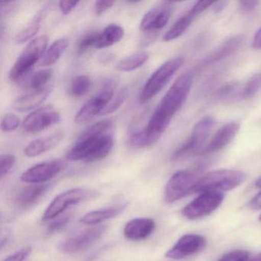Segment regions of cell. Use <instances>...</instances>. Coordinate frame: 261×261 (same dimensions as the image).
Returning a JSON list of instances; mask_svg holds the SVG:
<instances>
[{"label":"cell","mask_w":261,"mask_h":261,"mask_svg":"<svg viewBox=\"0 0 261 261\" xmlns=\"http://www.w3.org/2000/svg\"><path fill=\"white\" fill-rule=\"evenodd\" d=\"M62 169L63 164L61 162L56 160L43 162L27 169L22 174L20 178L24 182L42 184L59 175Z\"/></svg>","instance_id":"cell-16"},{"label":"cell","mask_w":261,"mask_h":261,"mask_svg":"<svg viewBox=\"0 0 261 261\" xmlns=\"http://www.w3.org/2000/svg\"><path fill=\"white\" fill-rule=\"evenodd\" d=\"M249 207L253 210H259L261 209V192L256 194L251 200L248 204Z\"/></svg>","instance_id":"cell-42"},{"label":"cell","mask_w":261,"mask_h":261,"mask_svg":"<svg viewBox=\"0 0 261 261\" xmlns=\"http://www.w3.org/2000/svg\"><path fill=\"white\" fill-rule=\"evenodd\" d=\"M229 3L227 1H221V2H215L213 5V10L215 13H219L222 12L227 7Z\"/></svg>","instance_id":"cell-44"},{"label":"cell","mask_w":261,"mask_h":261,"mask_svg":"<svg viewBox=\"0 0 261 261\" xmlns=\"http://www.w3.org/2000/svg\"><path fill=\"white\" fill-rule=\"evenodd\" d=\"M61 115L53 107L45 106L29 114L22 123L25 132L37 134L59 123Z\"/></svg>","instance_id":"cell-13"},{"label":"cell","mask_w":261,"mask_h":261,"mask_svg":"<svg viewBox=\"0 0 261 261\" xmlns=\"http://www.w3.org/2000/svg\"><path fill=\"white\" fill-rule=\"evenodd\" d=\"M126 207V204H121L106 208L91 211L82 217L81 222L88 225H95L119 216Z\"/></svg>","instance_id":"cell-23"},{"label":"cell","mask_w":261,"mask_h":261,"mask_svg":"<svg viewBox=\"0 0 261 261\" xmlns=\"http://www.w3.org/2000/svg\"><path fill=\"white\" fill-rule=\"evenodd\" d=\"M259 4V1H241L239 2L240 10L244 13H252L257 8Z\"/></svg>","instance_id":"cell-41"},{"label":"cell","mask_w":261,"mask_h":261,"mask_svg":"<svg viewBox=\"0 0 261 261\" xmlns=\"http://www.w3.org/2000/svg\"><path fill=\"white\" fill-rule=\"evenodd\" d=\"M192 83L193 72L189 71L179 76L160 100L152 117L166 124H170L172 117L187 100Z\"/></svg>","instance_id":"cell-2"},{"label":"cell","mask_w":261,"mask_h":261,"mask_svg":"<svg viewBox=\"0 0 261 261\" xmlns=\"http://www.w3.org/2000/svg\"><path fill=\"white\" fill-rule=\"evenodd\" d=\"M33 251V248L30 246L23 247L18 251L15 252L10 256H7L3 261H23L30 256Z\"/></svg>","instance_id":"cell-38"},{"label":"cell","mask_w":261,"mask_h":261,"mask_svg":"<svg viewBox=\"0 0 261 261\" xmlns=\"http://www.w3.org/2000/svg\"><path fill=\"white\" fill-rule=\"evenodd\" d=\"M46 14V8L42 9L36 13L31 22L16 36V42L18 45L25 43L36 36L41 28V24Z\"/></svg>","instance_id":"cell-26"},{"label":"cell","mask_w":261,"mask_h":261,"mask_svg":"<svg viewBox=\"0 0 261 261\" xmlns=\"http://www.w3.org/2000/svg\"><path fill=\"white\" fill-rule=\"evenodd\" d=\"M20 124V120L17 116L13 114H8L4 116L1 123V129L4 132L9 133L16 130Z\"/></svg>","instance_id":"cell-35"},{"label":"cell","mask_w":261,"mask_h":261,"mask_svg":"<svg viewBox=\"0 0 261 261\" xmlns=\"http://www.w3.org/2000/svg\"><path fill=\"white\" fill-rule=\"evenodd\" d=\"M114 96V83L108 82L103 85L102 89L94 97L88 100L77 111L74 117L77 124L86 123L95 116H100L102 111L112 100Z\"/></svg>","instance_id":"cell-9"},{"label":"cell","mask_w":261,"mask_h":261,"mask_svg":"<svg viewBox=\"0 0 261 261\" xmlns=\"http://www.w3.org/2000/svg\"><path fill=\"white\" fill-rule=\"evenodd\" d=\"M16 158L12 154H4L0 156V178L3 179L16 164Z\"/></svg>","instance_id":"cell-33"},{"label":"cell","mask_w":261,"mask_h":261,"mask_svg":"<svg viewBox=\"0 0 261 261\" xmlns=\"http://www.w3.org/2000/svg\"><path fill=\"white\" fill-rule=\"evenodd\" d=\"M62 131H58L48 137L36 139L27 145L24 149L25 156L33 158L48 152L58 146L63 138Z\"/></svg>","instance_id":"cell-19"},{"label":"cell","mask_w":261,"mask_h":261,"mask_svg":"<svg viewBox=\"0 0 261 261\" xmlns=\"http://www.w3.org/2000/svg\"><path fill=\"white\" fill-rule=\"evenodd\" d=\"M259 221H261V215H259Z\"/></svg>","instance_id":"cell-47"},{"label":"cell","mask_w":261,"mask_h":261,"mask_svg":"<svg viewBox=\"0 0 261 261\" xmlns=\"http://www.w3.org/2000/svg\"><path fill=\"white\" fill-rule=\"evenodd\" d=\"M238 88V84L237 83H229L224 86L221 87L216 94H215V98L218 100H225L228 99L229 97L232 95L237 91Z\"/></svg>","instance_id":"cell-37"},{"label":"cell","mask_w":261,"mask_h":261,"mask_svg":"<svg viewBox=\"0 0 261 261\" xmlns=\"http://www.w3.org/2000/svg\"><path fill=\"white\" fill-rule=\"evenodd\" d=\"M69 45V41L61 38L55 41L49 48H47L40 62L41 66L49 67L55 65L62 57Z\"/></svg>","instance_id":"cell-25"},{"label":"cell","mask_w":261,"mask_h":261,"mask_svg":"<svg viewBox=\"0 0 261 261\" xmlns=\"http://www.w3.org/2000/svg\"><path fill=\"white\" fill-rule=\"evenodd\" d=\"M79 4V2L77 1H60L59 3V10L62 14L66 16L71 13Z\"/></svg>","instance_id":"cell-40"},{"label":"cell","mask_w":261,"mask_h":261,"mask_svg":"<svg viewBox=\"0 0 261 261\" xmlns=\"http://www.w3.org/2000/svg\"><path fill=\"white\" fill-rule=\"evenodd\" d=\"M246 174L235 169H219L207 172L200 177L194 193L223 192L232 190L245 181Z\"/></svg>","instance_id":"cell-3"},{"label":"cell","mask_w":261,"mask_h":261,"mask_svg":"<svg viewBox=\"0 0 261 261\" xmlns=\"http://www.w3.org/2000/svg\"><path fill=\"white\" fill-rule=\"evenodd\" d=\"M184 62V58L179 56L166 61L159 67L143 85L139 96L140 103H146L157 95L182 66Z\"/></svg>","instance_id":"cell-6"},{"label":"cell","mask_w":261,"mask_h":261,"mask_svg":"<svg viewBox=\"0 0 261 261\" xmlns=\"http://www.w3.org/2000/svg\"><path fill=\"white\" fill-rule=\"evenodd\" d=\"M148 59H149V54L146 51L136 53L119 61L118 63L115 65V69L121 72L135 71L146 64Z\"/></svg>","instance_id":"cell-27"},{"label":"cell","mask_w":261,"mask_h":261,"mask_svg":"<svg viewBox=\"0 0 261 261\" xmlns=\"http://www.w3.org/2000/svg\"><path fill=\"white\" fill-rule=\"evenodd\" d=\"M216 120L213 117H203L194 126L189 138L172 154V161L199 155L206 146V142L215 127Z\"/></svg>","instance_id":"cell-5"},{"label":"cell","mask_w":261,"mask_h":261,"mask_svg":"<svg viewBox=\"0 0 261 261\" xmlns=\"http://www.w3.org/2000/svg\"><path fill=\"white\" fill-rule=\"evenodd\" d=\"M128 94H129V91H128L126 88L122 89L121 91L117 94V96L114 97V98L112 99V100L108 103V106L102 111L100 116L109 115V114H113V113L117 111V110L121 107V105L124 103L126 97H127Z\"/></svg>","instance_id":"cell-32"},{"label":"cell","mask_w":261,"mask_h":261,"mask_svg":"<svg viewBox=\"0 0 261 261\" xmlns=\"http://www.w3.org/2000/svg\"><path fill=\"white\" fill-rule=\"evenodd\" d=\"M261 89V73L253 74L247 81V83L240 92V97L244 100L251 98Z\"/></svg>","instance_id":"cell-29"},{"label":"cell","mask_w":261,"mask_h":261,"mask_svg":"<svg viewBox=\"0 0 261 261\" xmlns=\"http://www.w3.org/2000/svg\"><path fill=\"white\" fill-rule=\"evenodd\" d=\"M53 76V70L51 68H45L33 74L30 81V88L35 91L42 89L45 85L51 80Z\"/></svg>","instance_id":"cell-31"},{"label":"cell","mask_w":261,"mask_h":261,"mask_svg":"<svg viewBox=\"0 0 261 261\" xmlns=\"http://www.w3.org/2000/svg\"><path fill=\"white\" fill-rule=\"evenodd\" d=\"M213 1H198L195 3L192 8L182 16L179 18L169 31L163 36V41L169 42L181 37L192 25L197 16L205 11L210 7H213Z\"/></svg>","instance_id":"cell-14"},{"label":"cell","mask_w":261,"mask_h":261,"mask_svg":"<svg viewBox=\"0 0 261 261\" xmlns=\"http://www.w3.org/2000/svg\"><path fill=\"white\" fill-rule=\"evenodd\" d=\"M255 186H256V188L261 189V175L256 180V181H255Z\"/></svg>","instance_id":"cell-46"},{"label":"cell","mask_w":261,"mask_h":261,"mask_svg":"<svg viewBox=\"0 0 261 261\" xmlns=\"http://www.w3.org/2000/svg\"><path fill=\"white\" fill-rule=\"evenodd\" d=\"M72 217V214L67 213L55 218L48 226V231L49 233H55L62 230L70 222Z\"/></svg>","instance_id":"cell-34"},{"label":"cell","mask_w":261,"mask_h":261,"mask_svg":"<svg viewBox=\"0 0 261 261\" xmlns=\"http://www.w3.org/2000/svg\"><path fill=\"white\" fill-rule=\"evenodd\" d=\"M114 121L100 120L85 129L66 153L69 161L92 163L106 158L114 145Z\"/></svg>","instance_id":"cell-1"},{"label":"cell","mask_w":261,"mask_h":261,"mask_svg":"<svg viewBox=\"0 0 261 261\" xmlns=\"http://www.w3.org/2000/svg\"><path fill=\"white\" fill-rule=\"evenodd\" d=\"M241 125L238 122H229L220 128L211 141L206 144L199 155H208L218 152L230 144L239 132Z\"/></svg>","instance_id":"cell-17"},{"label":"cell","mask_w":261,"mask_h":261,"mask_svg":"<svg viewBox=\"0 0 261 261\" xmlns=\"http://www.w3.org/2000/svg\"><path fill=\"white\" fill-rule=\"evenodd\" d=\"M155 229V222L152 218H134L126 223L123 234L129 241H143L149 238Z\"/></svg>","instance_id":"cell-18"},{"label":"cell","mask_w":261,"mask_h":261,"mask_svg":"<svg viewBox=\"0 0 261 261\" xmlns=\"http://www.w3.org/2000/svg\"><path fill=\"white\" fill-rule=\"evenodd\" d=\"M247 261H261V252L256 254V256L250 258Z\"/></svg>","instance_id":"cell-45"},{"label":"cell","mask_w":261,"mask_h":261,"mask_svg":"<svg viewBox=\"0 0 261 261\" xmlns=\"http://www.w3.org/2000/svg\"><path fill=\"white\" fill-rule=\"evenodd\" d=\"M53 89L51 88H42L30 94L20 96L13 103V108L17 112L24 113L33 111L45 101Z\"/></svg>","instance_id":"cell-20"},{"label":"cell","mask_w":261,"mask_h":261,"mask_svg":"<svg viewBox=\"0 0 261 261\" xmlns=\"http://www.w3.org/2000/svg\"><path fill=\"white\" fill-rule=\"evenodd\" d=\"M201 175V167L180 170L174 173L165 188L166 202L171 204L194 193V189Z\"/></svg>","instance_id":"cell-7"},{"label":"cell","mask_w":261,"mask_h":261,"mask_svg":"<svg viewBox=\"0 0 261 261\" xmlns=\"http://www.w3.org/2000/svg\"><path fill=\"white\" fill-rule=\"evenodd\" d=\"M48 42V36L44 35L35 38L27 45L9 72V79L12 82L23 79L38 62H41L46 51Z\"/></svg>","instance_id":"cell-4"},{"label":"cell","mask_w":261,"mask_h":261,"mask_svg":"<svg viewBox=\"0 0 261 261\" xmlns=\"http://www.w3.org/2000/svg\"><path fill=\"white\" fill-rule=\"evenodd\" d=\"M114 4V1H96L94 4V13L96 16H100L112 8Z\"/></svg>","instance_id":"cell-39"},{"label":"cell","mask_w":261,"mask_h":261,"mask_svg":"<svg viewBox=\"0 0 261 261\" xmlns=\"http://www.w3.org/2000/svg\"><path fill=\"white\" fill-rule=\"evenodd\" d=\"M96 192L85 188L68 189L58 195L45 209L42 221H48L60 216L68 207L95 197Z\"/></svg>","instance_id":"cell-8"},{"label":"cell","mask_w":261,"mask_h":261,"mask_svg":"<svg viewBox=\"0 0 261 261\" xmlns=\"http://www.w3.org/2000/svg\"><path fill=\"white\" fill-rule=\"evenodd\" d=\"M123 27L117 24H110L100 33L96 48H106L112 46L123 39L124 36Z\"/></svg>","instance_id":"cell-24"},{"label":"cell","mask_w":261,"mask_h":261,"mask_svg":"<svg viewBox=\"0 0 261 261\" xmlns=\"http://www.w3.org/2000/svg\"><path fill=\"white\" fill-rule=\"evenodd\" d=\"M251 45L254 49H261V27L253 36Z\"/></svg>","instance_id":"cell-43"},{"label":"cell","mask_w":261,"mask_h":261,"mask_svg":"<svg viewBox=\"0 0 261 261\" xmlns=\"http://www.w3.org/2000/svg\"><path fill=\"white\" fill-rule=\"evenodd\" d=\"M224 199V194L223 192H203L189 203L181 212L183 216L187 219H199L215 212L221 205Z\"/></svg>","instance_id":"cell-11"},{"label":"cell","mask_w":261,"mask_h":261,"mask_svg":"<svg viewBox=\"0 0 261 261\" xmlns=\"http://www.w3.org/2000/svg\"><path fill=\"white\" fill-rule=\"evenodd\" d=\"M107 229L108 227L105 225L86 229L62 241L59 244V250L66 254H74L85 251L102 238Z\"/></svg>","instance_id":"cell-12"},{"label":"cell","mask_w":261,"mask_h":261,"mask_svg":"<svg viewBox=\"0 0 261 261\" xmlns=\"http://www.w3.org/2000/svg\"><path fill=\"white\" fill-rule=\"evenodd\" d=\"M250 259V253L247 250H238L223 255L218 261H247Z\"/></svg>","instance_id":"cell-36"},{"label":"cell","mask_w":261,"mask_h":261,"mask_svg":"<svg viewBox=\"0 0 261 261\" xmlns=\"http://www.w3.org/2000/svg\"><path fill=\"white\" fill-rule=\"evenodd\" d=\"M99 36H100L99 32H91L84 36L77 43V55L82 56L92 49L93 48H96Z\"/></svg>","instance_id":"cell-30"},{"label":"cell","mask_w":261,"mask_h":261,"mask_svg":"<svg viewBox=\"0 0 261 261\" xmlns=\"http://www.w3.org/2000/svg\"><path fill=\"white\" fill-rule=\"evenodd\" d=\"M49 188V185L35 184L22 189L17 198L16 205L22 210L30 208L39 202Z\"/></svg>","instance_id":"cell-22"},{"label":"cell","mask_w":261,"mask_h":261,"mask_svg":"<svg viewBox=\"0 0 261 261\" xmlns=\"http://www.w3.org/2000/svg\"><path fill=\"white\" fill-rule=\"evenodd\" d=\"M173 2H161L149 10L142 19L140 30L149 38H155L167 25L174 10Z\"/></svg>","instance_id":"cell-10"},{"label":"cell","mask_w":261,"mask_h":261,"mask_svg":"<svg viewBox=\"0 0 261 261\" xmlns=\"http://www.w3.org/2000/svg\"><path fill=\"white\" fill-rule=\"evenodd\" d=\"M206 245V239L201 235L188 233L183 235L166 252L165 256L172 259H181L201 251Z\"/></svg>","instance_id":"cell-15"},{"label":"cell","mask_w":261,"mask_h":261,"mask_svg":"<svg viewBox=\"0 0 261 261\" xmlns=\"http://www.w3.org/2000/svg\"><path fill=\"white\" fill-rule=\"evenodd\" d=\"M243 43L242 36H233L221 44L212 54L209 55L201 64L200 66L205 67L216 62H221L234 54Z\"/></svg>","instance_id":"cell-21"},{"label":"cell","mask_w":261,"mask_h":261,"mask_svg":"<svg viewBox=\"0 0 261 261\" xmlns=\"http://www.w3.org/2000/svg\"><path fill=\"white\" fill-rule=\"evenodd\" d=\"M92 80L86 74L74 77L70 84L68 93L73 97H84L91 91Z\"/></svg>","instance_id":"cell-28"}]
</instances>
